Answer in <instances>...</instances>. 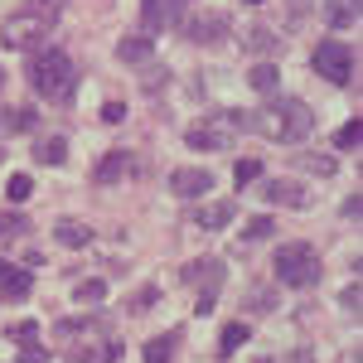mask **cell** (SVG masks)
I'll return each mask as SVG.
<instances>
[{"label":"cell","mask_w":363,"mask_h":363,"mask_svg":"<svg viewBox=\"0 0 363 363\" xmlns=\"http://www.w3.org/2000/svg\"><path fill=\"white\" fill-rule=\"evenodd\" d=\"M252 131L277 140V145H301L315 131V112H310L301 97H277V102H267L262 112L252 116Z\"/></svg>","instance_id":"6da1fadb"},{"label":"cell","mask_w":363,"mask_h":363,"mask_svg":"<svg viewBox=\"0 0 363 363\" xmlns=\"http://www.w3.org/2000/svg\"><path fill=\"white\" fill-rule=\"evenodd\" d=\"M310 63H315V73H320L325 83H335V87L354 83V49H349L344 39H320Z\"/></svg>","instance_id":"277c9868"},{"label":"cell","mask_w":363,"mask_h":363,"mask_svg":"<svg viewBox=\"0 0 363 363\" xmlns=\"http://www.w3.org/2000/svg\"><path fill=\"white\" fill-rule=\"evenodd\" d=\"M34 10H39V15H49V20H58V10H63V0H34Z\"/></svg>","instance_id":"74e56055"},{"label":"cell","mask_w":363,"mask_h":363,"mask_svg":"<svg viewBox=\"0 0 363 363\" xmlns=\"http://www.w3.org/2000/svg\"><path fill=\"white\" fill-rule=\"evenodd\" d=\"M155 301H160V286H140L136 296L126 301V310H131V315H145V310H155Z\"/></svg>","instance_id":"d4e9b609"},{"label":"cell","mask_w":363,"mask_h":363,"mask_svg":"<svg viewBox=\"0 0 363 363\" xmlns=\"http://www.w3.org/2000/svg\"><path fill=\"white\" fill-rule=\"evenodd\" d=\"M252 5H262V0H252Z\"/></svg>","instance_id":"60d3db41"},{"label":"cell","mask_w":363,"mask_h":363,"mask_svg":"<svg viewBox=\"0 0 363 363\" xmlns=\"http://www.w3.org/2000/svg\"><path fill=\"white\" fill-rule=\"evenodd\" d=\"M247 49H267V54H277L281 39H277V34H262V29H252V34H247Z\"/></svg>","instance_id":"836d02e7"},{"label":"cell","mask_w":363,"mask_h":363,"mask_svg":"<svg viewBox=\"0 0 363 363\" xmlns=\"http://www.w3.org/2000/svg\"><path fill=\"white\" fill-rule=\"evenodd\" d=\"M325 15H330V25H335V29H349V25H354V10H349L344 0H330V5H325Z\"/></svg>","instance_id":"f1b7e54d"},{"label":"cell","mask_w":363,"mask_h":363,"mask_svg":"<svg viewBox=\"0 0 363 363\" xmlns=\"http://www.w3.org/2000/svg\"><path fill=\"white\" fill-rule=\"evenodd\" d=\"M247 83L257 87V92H267V97H272V92H277V87H281V73H277V68H272V63H257V68H252V73H247Z\"/></svg>","instance_id":"cb8c5ba5"},{"label":"cell","mask_w":363,"mask_h":363,"mask_svg":"<svg viewBox=\"0 0 363 363\" xmlns=\"http://www.w3.org/2000/svg\"><path fill=\"white\" fill-rule=\"evenodd\" d=\"M194 44H218L228 34V15H213V10H199L194 20H189V29H184Z\"/></svg>","instance_id":"7c38bea8"},{"label":"cell","mask_w":363,"mask_h":363,"mask_svg":"<svg viewBox=\"0 0 363 363\" xmlns=\"http://www.w3.org/2000/svg\"><path fill=\"white\" fill-rule=\"evenodd\" d=\"M213 301H218V291H199V315H213Z\"/></svg>","instance_id":"f35d334b"},{"label":"cell","mask_w":363,"mask_h":363,"mask_svg":"<svg viewBox=\"0 0 363 363\" xmlns=\"http://www.w3.org/2000/svg\"><path fill=\"white\" fill-rule=\"evenodd\" d=\"M213 184H218V179H213L208 169H199V165H184V169L169 174V194L174 199H203Z\"/></svg>","instance_id":"ba28073f"},{"label":"cell","mask_w":363,"mask_h":363,"mask_svg":"<svg viewBox=\"0 0 363 363\" xmlns=\"http://www.w3.org/2000/svg\"><path fill=\"white\" fill-rule=\"evenodd\" d=\"M247 344V325H228L223 335H218V354H238Z\"/></svg>","instance_id":"484cf974"},{"label":"cell","mask_w":363,"mask_h":363,"mask_svg":"<svg viewBox=\"0 0 363 363\" xmlns=\"http://www.w3.org/2000/svg\"><path fill=\"white\" fill-rule=\"evenodd\" d=\"M291 165L306 169V174H335L339 160H335V155H291Z\"/></svg>","instance_id":"603a6c76"},{"label":"cell","mask_w":363,"mask_h":363,"mask_svg":"<svg viewBox=\"0 0 363 363\" xmlns=\"http://www.w3.org/2000/svg\"><path fill=\"white\" fill-rule=\"evenodd\" d=\"M184 10H189V0H140V29H145V34L174 29Z\"/></svg>","instance_id":"52a82bcc"},{"label":"cell","mask_w":363,"mask_h":363,"mask_svg":"<svg viewBox=\"0 0 363 363\" xmlns=\"http://www.w3.org/2000/svg\"><path fill=\"white\" fill-rule=\"evenodd\" d=\"M179 281H189L199 291H218V286H223V262H218V257H199L189 267H179Z\"/></svg>","instance_id":"30bf717a"},{"label":"cell","mask_w":363,"mask_h":363,"mask_svg":"<svg viewBox=\"0 0 363 363\" xmlns=\"http://www.w3.org/2000/svg\"><path fill=\"white\" fill-rule=\"evenodd\" d=\"M233 213H238V203H233V199H218V203L199 208V213H194V223H199V228H208V233H218V228L233 223Z\"/></svg>","instance_id":"2e32d148"},{"label":"cell","mask_w":363,"mask_h":363,"mask_svg":"<svg viewBox=\"0 0 363 363\" xmlns=\"http://www.w3.org/2000/svg\"><path fill=\"white\" fill-rule=\"evenodd\" d=\"M131 174H140V155L136 150H112V155H102L97 165H92V184H121V179H131Z\"/></svg>","instance_id":"8992f818"},{"label":"cell","mask_w":363,"mask_h":363,"mask_svg":"<svg viewBox=\"0 0 363 363\" xmlns=\"http://www.w3.org/2000/svg\"><path fill=\"white\" fill-rule=\"evenodd\" d=\"M339 306H344L349 315H354V310H359V286H344V296H339Z\"/></svg>","instance_id":"8d00e7d4"},{"label":"cell","mask_w":363,"mask_h":363,"mask_svg":"<svg viewBox=\"0 0 363 363\" xmlns=\"http://www.w3.org/2000/svg\"><path fill=\"white\" fill-rule=\"evenodd\" d=\"M233 174H238V184H257L267 169H262V160H238V169H233Z\"/></svg>","instance_id":"4dcf8cb0"},{"label":"cell","mask_w":363,"mask_h":363,"mask_svg":"<svg viewBox=\"0 0 363 363\" xmlns=\"http://www.w3.org/2000/svg\"><path fill=\"white\" fill-rule=\"evenodd\" d=\"M25 233H29V218H25V213L0 208V242H15V238H25Z\"/></svg>","instance_id":"44dd1931"},{"label":"cell","mask_w":363,"mask_h":363,"mask_svg":"<svg viewBox=\"0 0 363 363\" xmlns=\"http://www.w3.org/2000/svg\"><path fill=\"white\" fill-rule=\"evenodd\" d=\"M272 233H277V223H272L267 213H262V218H252V223L242 228V238H247V242H262V238H272Z\"/></svg>","instance_id":"f546056e"},{"label":"cell","mask_w":363,"mask_h":363,"mask_svg":"<svg viewBox=\"0 0 363 363\" xmlns=\"http://www.w3.org/2000/svg\"><path fill=\"white\" fill-rule=\"evenodd\" d=\"M102 121H126V107H121V102H107V107H102Z\"/></svg>","instance_id":"d590c367"},{"label":"cell","mask_w":363,"mask_h":363,"mask_svg":"<svg viewBox=\"0 0 363 363\" xmlns=\"http://www.w3.org/2000/svg\"><path fill=\"white\" fill-rule=\"evenodd\" d=\"M267 203H277V208H306L310 203V189L306 184H296V179H262L257 184Z\"/></svg>","instance_id":"9c48e42d"},{"label":"cell","mask_w":363,"mask_h":363,"mask_svg":"<svg viewBox=\"0 0 363 363\" xmlns=\"http://www.w3.org/2000/svg\"><path fill=\"white\" fill-rule=\"evenodd\" d=\"M174 344H179V335H155V339H145L140 359H145V363H169V359H174Z\"/></svg>","instance_id":"d6986e66"},{"label":"cell","mask_w":363,"mask_h":363,"mask_svg":"<svg viewBox=\"0 0 363 363\" xmlns=\"http://www.w3.org/2000/svg\"><path fill=\"white\" fill-rule=\"evenodd\" d=\"M335 145L339 150H354V145H359V121H344V126L335 131Z\"/></svg>","instance_id":"1f68e13d"},{"label":"cell","mask_w":363,"mask_h":363,"mask_svg":"<svg viewBox=\"0 0 363 363\" xmlns=\"http://www.w3.org/2000/svg\"><path fill=\"white\" fill-rule=\"evenodd\" d=\"M73 301H83V306H102V301H107V281H102V277L78 281V286H73Z\"/></svg>","instance_id":"7402d4cb"},{"label":"cell","mask_w":363,"mask_h":363,"mask_svg":"<svg viewBox=\"0 0 363 363\" xmlns=\"http://www.w3.org/2000/svg\"><path fill=\"white\" fill-rule=\"evenodd\" d=\"M29 83H34L39 97H49V102H68L73 87H78V68H73V58L63 54V49H44V54L29 63Z\"/></svg>","instance_id":"7a4b0ae2"},{"label":"cell","mask_w":363,"mask_h":363,"mask_svg":"<svg viewBox=\"0 0 363 363\" xmlns=\"http://www.w3.org/2000/svg\"><path fill=\"white\" fill-rule=\"evenodd\" d=\"M281 363H315V354H310V349H291Z\"/></svg>","instance_id":"ab89813d"},{"label":"cell","mask_w":363,"mask_h":363,"mask_svg":"<svg viewBox=\"0 0 363 363\" xmlns=\"http://www.w3.org/2000/svg\"><path fill=\"white\" fill-rule=\"evenodd\" d=\"M29 291H34L29 267H15V262H5V257H0V296H5V301H25Z\"/></svg>","instance_id":"8fae6325"},{"label":"cell","mask_w":363,"mask_h":363,"mask_svg":"<svg viewBox=\"0 0 363 363\" xmlns=\"http://www.w3.org/2000/svg\"><path fill=\"white\" fill-rule=\"evenodd\" d=\"M10 339H15V344H34V339H39V325H34V320H20V325H10Z\"/></svg>","instance_id":"d6a6232c"},{"label":"cell","mask_w":363,"mask_h":363,"mask_svg":"<svg viewBox=\"0 0 363 363\" xmlns=\"http://www.w3.org/2000/svg\"><path fill=\"white\" fill-rule=\"evenodd\" d=\"M54 242L58 247H87V242H92V228L78 223V218H63V223L54 228Z\"/></svg>","instance_id":"e0dca14e"},{"label":"cell","mask_w":363,"mask_h":363,"mask_svg":"<svg viewBox=\"0 0 363 363\" xmlns=\"http://www.w3.org/2000/svg\"><path fill=\"white\" fill-rule=\"evenodd\" d=\"M49 29H54V20H49V15L25 10V15H10V20H5V29H0V44H5V49H34V44H39Z\"/></svg>","instance_id":"5b68a950"},{"label":"cell","mask_w":363,"mask_h":363,"mask_svg":"<svg viewBox=\"0 0 363 363\" xmlns=\"http://www.w3.org/2000/svg\"><path fill=\"white\" fill-rule=\"evenodd\" d=\"M184 145H189V150H223L228 131H223V126H213V121H194V126L184 131Z\"/></svg>","instance_id":"4fadbf2b"},{"label":"cell","mask_w":363,"mask_h":363,"mask_svg":"<svg viewBox=\"0 0 363 363\" xmlns=\"http://www.w3.org/2000/svg\"><path fill=\"white\" fill-rule=\"evenodd\" d=\"M49 354L39 349V344H20V363H44Z\"/></svg>","instance_id":"e575fe53"},{"label":"cell","mask_w":363,"mask_h":363,"mask_svg":"<svg viewBox=\"0 0 363 363\" xmlns=\"http://www.w3.org/2000/svg\"><path fill=\"white\" fill-rule=\"evenodd\" d=\"M73 359H78V363H116V359H121V339H107V344L97 339L92 349H78Z\"/></svg>","instance_id":"ac0fdd59"},{"label":"cell","mask_w":363,"mask_h":363,"mask_svg":"<svg viewBox=\"0 0 363 363\" xmlns=\"http://www.w3.org/2000/svg\"><path fill=\"white\" fill-rule=\"evenodd\" d=\"M150 54H155V49H150V34H126V39L116 44V58H121V63H131V68L150 63Z\"/></svg>","instance_id":"9a60e30c"},{"label":"cell","mask_w":363,"mask_h":363,"mask_svg":"<svg viewBox=\"0 0 363 363\" xmlns=\"http://www.w3.org/2000/svg\"><path fill=\"white\" fill-rule=\"evenodd\" d=\"M5 194L15 199V203H25V199L34 194V179H29V174H10V184H5Z\"/></svg>","instance_id":"4316f807"},{"label":"cell","mask_w":363,"mask_h":363,"mask_svg":"<svg viewBox=\"0 0 363 363\" xmlns=\"http://www.w3.org/2000/svg\"><path fill=\"white\" fill-rule=\"evenodd\" d=\"M247 310H252V315H272V310H277V291H252Z\"/></svg>","instance_id":"83f0119b"},{"label":"cell","mask_w":363,"mask_h":363,"mask_svg":"<svg viewBox=\"0 0 363 363\" xmlns=\"http://www.w3.org/2000/svg\"><path fill=\"white\" fill-rule=\"evenodd\" d=\"M272 267H277L281 286H296V291H310V286L320 281V272H325L310 242H281L277 257H272Z\"/></svg>","instance_id":"3957f363"},{"label":"cell","mask_w":363,"mask_h":363,"mask_svg":"<svg viewBox=\"0 0 363 363\" xmlns=\"http://www.w3.org/2000/svg\"><path fill=\"white\" fill-rule=\"evenodd\" d=\"M34 121H39L34 107H0V140L20 136V131H34Z\"/></svg>","instance_id":"5bb4252c"},{"label":"cell","mask_w":363,"mask_h":363,"mask_svg":"<svg viewBox=\"0 0 363 363\" xmlns=\"http://www.w3.org/2000/svg\"><path fill=\"white\" fill-rule=\"evenodd\" d=\"M0 83H5V73H0Z\"/></svg>","instance_id":"b9f144b4"},{"label":"cell","mask_w":363,"mask_h":363,"mask_svg":"<svg viewBox=\"0 0 363 363\" xmlns=\"http://www.w3.org/2000/svg\"><path fill=\"white\" fill-rule=\"evenodd\" d=\"M34 160H39V165H63V160H68V140L63 136L39 140V145H34Z\"/></svg>","instance_id":"ffe728a7"}]
</instances>
